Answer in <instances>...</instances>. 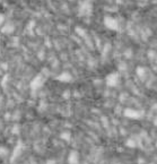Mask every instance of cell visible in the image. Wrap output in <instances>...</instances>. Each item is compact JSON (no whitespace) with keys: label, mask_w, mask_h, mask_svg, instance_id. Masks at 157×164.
<instances>
[{"label":"cell","mask_w":157,"mask_h":164,"mask_svg":"<svg viewBox=\"0 0 157 164\" xmlns=\"http://www.w3.org/2000/svg\"><path fill=\"white\" fill-rule=\"evenodd\" d=\"M119 76H118L117 74H112V75H110L108 77V85L110 86H115L118 84V82H119Z\"/></svg>","instance_id":"7a4b0ae2"},{"label":"cell","mask_w":157,"mask_h":164,"mask_svg":"<svg viewBox=\"0 0 157 164\" xmlns=\"http://www.w3.org/2000/svg\"><path fill=\"white\" fill-rule=\"evenodd\" d=\"M123 116L129 118V119H133V120H140L141 118L144 117V111L128 108L123 110Z\"/></svg>","instance_id":"6da1fadb"},{"label":"cell","mask_w":157,"mask_h":164,"mask_svg":"<svg viewBox=\"0 0 157 164\" xmlns=\"http://www.w3.org/2000/svg\"><path fill=\"white\" fill-rule=\"evenodd\" d=\"M125 146L130 148H135V147H137V143H136L132 138H129V139H127V141H125Z\"/></svg>","instance_id":"277c9868"},{"label":"cell","mask_w":157,"mask_h":164,"mask_svg":"<svg viewBox=\"0 0 157 164\" xmlns=\"http://www.w3.org/2000/svg\"><path fill=\"white\" fill-rule=\"evenodd\" d=\"M156 147H157V143H156Z\"/></svg>","instance_id":"5b68a950"},{"label":"cell","mask_w":157,"mask_h":164,"mask_svg":"<svg viewBox=\"0 0 157 164\" xmlns=\"http://www.w3.org/2000/svg\"><path fill=\"white\" fill-rule=\"evenodd\" d=\"M69 161H70V163L71 164H76L77 162H78V154H77V152H73L71 154H70Z\"/></svg>","instance_id":"3957f363"}]
</instances>
